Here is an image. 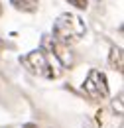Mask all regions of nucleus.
Here are the masks:
<instances>
[{"label": "nucleus", "instance_id": "1", "mask_svg": "<svg viewBox=\"0 0 124 128\" xmlns=\"http://www.w3.org/2000/svg\"><path fill=\"white\" fill-rule=\"evenodd\" d=\"M20 63L22 67H26V71H30L32 75L42 77V79H57L63 73V67L59 65V61L42 48L34 49L26 55H20Z\"/></svg>", "mask_w": 124, "mask_h": 128}, {"label": "nucleus", "instance_id": "2", "mask_svg": "<svg viewBox=\"0 0 124 128\" xmlns=\"http://www.w3.org/2000/svg\"><path fill=\"white\" fill-rule=\"evenodd\" d=\"M87 34V26L85 22L77 16V14H71V12H65L61 16H57V20L53 22V40L59 42L61 46L69 48L73 44L81 42Z\"/></svg>", "mask_w": 124, "mask_h": 128}, {"label": "nucleus", "instance_id": "3", "mask_svg": "<svg viewBox=\"0 0 124 128\" xmlns=\"http://www.w3.org/2000/svg\"><path fill=\"white\" fill-rule=\"evenodd\" d=\"M83 91L87 95L94 98V100H104L108 96V83H106V75L98 69H91L87 73V79L83 83Z\"/></svg>", "mask_w": 124, "mask_h": 128}, {"label": "nucleus", "instance_id": "4", "mask_svg": "<svg viewBox=\"0 0 124 128\" xmlns=\"http://www.w3.org/2000/svg\"><path fill=\"white\" fill-rule=\"evenodd\" d=\"M42 49L47 51L49 55H53V57L59 61V65H61L63 69H69V67L73 65V53L69 51V48H65L59 42H55L51 36H44V38H42Z\"/></svg>", "mask_w": 124, "mask_h": 128}, {"label": "nucleus", "instance_id": "5", "mask_svg": "<svg viewBox=\"0 0 124 128\" xmlns=\"http://www.w3.org/2000/svg\"><path fill=\"white\" fill-rule=\"evenodd\" d=\"M108 65L112 69H116L118 73H122V67H124V53L120 48H112L110 49V55H108Z\"/></svg>", "mask_w": 124, "mask_h": 128}, {"label": "nucleus", "instance_id": "6", "mask_svg": "<svg viewBox=\"0 0 124 128\" xmlns=\"http://www.w3.org/2000/svg\"><path fill=\"white\" fill-rule=\"evenodd\" d=\"M10 4L20 12H36L40 0H10Z\"/></svg>", "mask_w": 124, "mask_h": 128}, {"label": "nucleus", "instance_id": "7", "mask_svg": "<svg viewBox=\"0 0 124 128\" xmlns=\"http://www.w3.org/2000/svg\"><path fill=\"white\" fill-rule=\"evenodd\" d=\"M112 110L116 112V114H122V91H120L118 96L112 100Z\"/></svg>", "mask_w": 124, "mask_h": 128}, {"label": "nucleus", "instance_id": "8", "mask_svg": "<svg viewBox=\"0 0 124 128\" xmlns=\"http://www.w3.org/2000/svg\"><path fill=\"white\" fill-rule=\"evenodd\" d=\"M67 2H69V4H73V6L79 8V10H85V8L89 6V2H87V0H67Z\"/></svg>", "mask_w": 124, "mask_h": 128}, {"label": "nucleus", "instance_id": "9", "mask_svg": "<svg viewBox=\"0 0 124 128\" xmlns=\"http://www.w3.org/2000/svg\"><path fill=\"white\" fill-rule=\"evenodd\" d=\"M24 128H38L36 124H24Z\"/></svg>", "mask_w": 124, "mask_h": 128}, {"label": "nucleus", "instance_id": "10", "mask_svg": "<svg viewBox=\"0 0 124 128\" xmlns=\"http://www.w3.org/2000/svg\"><path fill=\"white\" fill-rule=\"evenodd\" d=\"M0 14H2V4H0Z\"/></svg>", "mask_w": 124, "mask_h": 128}]
</instances>
